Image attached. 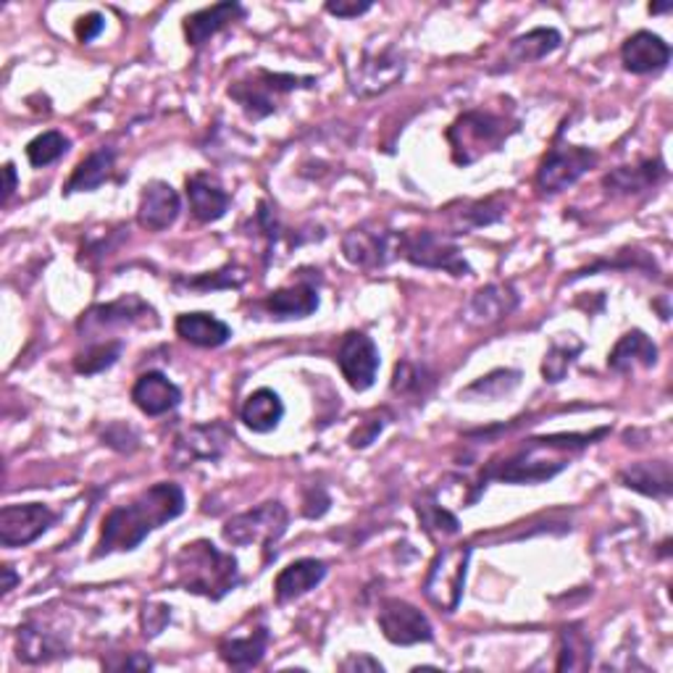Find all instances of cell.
Wrapping results in <instances>:
<instances>
[{
    "mask_svg": "<svg viewBox=\"0 0 673 673\" xmlns=\"http://www.w3.org/2000/svg\"><path fill=\"white\" fill-rule=\"evenodd\" d=\"M114 161H116V153L111 148H100L95 150V153H90L85 158V161L79 163L77 169H74L72 180H68L66 184V192H90V190H98L103 182L111 177V169H114Z\"/></svg>",
    "mask_w": 673,
    "mask_h": 673,
    "instance_id": "d6a6232c",
    "label": "cell"
},
{
    "mask_svg": "<svg viewBox=\"0 0 673 673\" xmlns=\"http://www.w3.org/2000/svg\"><path fill=\"white\" fill-rule=\"evenodd\" d=\"M124 342H98V345H90L85 353H79L74 359V368L79 374H100V371L111 368L116 359L121 355Z\"/></svg>",
    "mask_w": 673,
    "mask_h": 673,
    "instance_id": "f35d334b",
    "label": "cell"
},
{
    "mask_svg": "<svg viewBox=\"0 0 673 673\" xmlns=\"http://www.w3.org/2000/svg\"><path fill=\"white\" fill-rule=\"evenodd\" d=\"M336 366L355 393H366L368 387H374L376 371L382 366L380 348L368 334L348 332L336 350Z\"/></svg>",
    "mask_w": 673,
    "mask_h": 673,
    "instance_id": "7c38bea8",
    "label": "cell"
},
{
    "mask_svg": "<svg viewBox=\"0 0 673 673\" xmlns=\"http://www.w3.org/2000/svg\"><path fill=\"white\" fill-rule=\"evenodd\" d=\"M232 439H235V435L224 421L195 424V427L184 429L182 437H177V450L184 452V458L190 460H218Z\"/></svg>",
    "mask_w": 673,
    "mask_h": 673,
    "instance_id": "d6986e66",
    "label": "cell"
},
{
    "mask_svg": "<svg viewBox=\"0 0 673 673\" xmlns=\"http://www.w3.org/2000/svg\"><path fill=\"white\" fill-rule=\"evenodd\" d=\"M658 361V348L642 329H631L616 342V348L610 350L608 366L618 371V374H627L634 366H655Z\"/></svg>",
    "mask_w": 673,
    "mask_h": 673,
    "instance_id": "cb8c5ba5",
    "label": "cell"
},
{
    "mask_svg": "<svg viewBox=\"0 0 673 673\" xmlns=\"http://www.w3.org/2000/svg\"><path fill=\"white\" fill-rule=\"evenodd\" d=\"M469 560L471 547H442L431 560L427 579H424V597L431 606L442 610V613H452L460 606L463 597L466 576H469Z\"/></svg>",
    "mask_w": 673,
    "mask_h": 673,
    "instance_id": "5b68a950",
    "label": "cell"
},
{
    "mask_svg": "<svg viewBox=\"0 0 673 673\" xmlns=\"http://www.w3.org/2000/svg\"><path fill=\"white\" fill-rule=\"evenodd\" d=\"M17 655L22 663L38 665V663H51L56 658L66 655V642L61 640L56 631H47L43 623H24L19 627L17 637Z\"/></svg>",
    "mask_w": 673,
    "mask_h": 673,
    "instance_id": "ffe728a7",
    "label": "cell"
},
{
    "mask_svg": "<svg viewBox=\"0 0 673 673\" xmlns=\"http://www.w3.org/2000/svg\"><path fill=\"white\" fill-rule=\"evenodd\" d=\"M405 64L400 58V53L387 47L382 53H363L361 64L350 74V82H353V93L355 95H376L387 87H393L397 79L403 77Z\"/></svg>",
    "mask_w": 673,
    "mask_h": 673,
    "instance_id": "9a60e30c",
    "label": "cell"
},
{
    "mask_svg": "<svg viewBox=\"0 0 673 673\" xmlns=\"http://www.w3.org/2000/svg\"><path fill=\"white\" fill-rule=\"evenodd\" d=\"M169 621H171L169 606H146V610H142V634H146L148 640H153V637H158L163 629H167Z\"/></svg>",
    "mask_w": 673,
    "mask_h": 673,
    "instance_id": "7bdbcfd3",
    "label": "cell"
},
{
    "mask_svg": "<svg viewBox=\"0 0 673 673\" xmlns=\"http://www.w3.org/2000/svg\"><path fill=\"white\" fill-rule=\"evenodd\" d=\"M245 17V9L239 3H216L209 6V9L190 13L184 19V34H188V43L192 47H201L203 43H209L216 32H222L224 26H229L232 22Z\"/></svg>",
    "mask_w": 673,
    "mask_h": 673,
    "instance_id": "7402d4cb",
    "label": "cell"
},
{
    "mask_svg": "<svg viewBox=\"0 0 673 673\" xmlns=\"http://www.w3.org/2000/svg\"><path fill=\"white\" fill-rule=\"evenodd\" d=\"M384 424L387 421H382L380 414H376L374 418H366V421L361 424V429H355L353 435H350V445H353V448H366V445H371L376 437H380Z\"/></svg>",
    "mask_w": 673,
    "mask_h": 673,
    "instance_id": "ee69618b",
    "label": "cell"
},
{
    "mask_svg": "<svg viewBox=\"0 0 673 673\" xmlns=\"http://www.w3.org/2000/svg\"><path fill=\"white\" fill-rule=\"evenodd\" d=\"M184 492L174 482H158L142 490L135 500L114 508L103 521L95 558L111 553H129L148 537L150 532L161 528L169 521L182 516Z\"/></svg>",
    "mask_w": 673,
    "mask_h": 673,
    "instance_id": "6da1fadb",
    "label": "cell"
},
{
    "mask_svg": "<svg viewBox=\"0 0 673 673\" xmlns=\"http://www.w3.org/2000/svg\"><path fill=\"white\" fill-rule=\"evenodd\" d=\"M266 648H269V629L258 627L245 637H226L218 642V658L232 669H253L264 661Z\"/></svg>",
    "mask_w": 673,
    "mask_h": 673,
    "instance_id": "4316f807",
    "label": "cell"
},
{
    "mask_svg": "<svg viewBox=\"0 0 673 673\" xmlns=\"http://www.w3.org/2000/svg\"><path fill=\"white\" fill-rule=\"evenodd\" d=\"M421 376H424V368L414 366V363H397L393 389H395V393H403V395L418 393V389H421V384H424Z\"/></svg>",
    "mask_w": 673,
    "mask_h": 673,
    "instance_id": "b9f144b4",
    "label": "cell"
},
{
    "mask_svg": "<svg viewBox=\"0 0 673 673\" xmlns=\"http://www.w3.org/2000/svg\"><path fill=\"white\" fill-rule=\"evenodd\" d=\"M665 177V169L661 161H644L640 167H621L602 180L608 192H616V195H637V192L652 190L658 182Z\"/></svg>",
    "mask_w": 673,
    "mask_h": 673,
    "instance_id": "f546056e",
    "label": "cell"
},
{
    "mask_svg": "<svg viewBox=\"0 0 673 673\" xmlns=\"http://www.w3.org/2000/svg\"><path fill=\"white\" fill-rule=\"evenodd\" d=\"M342 671H382V663L368 655H353L342 663Z\"/></svg>",
    "mask_w": 673,
    "mask_h": 673,
    "instance_id": "7dc6e473",
    "label": "cell"
},
{
    "mask_svg": "<svg viewBox=\"0 0 673 673\" xmlns=\"http://www.w3.org/2000/svg\"><path fill=\"white\" fill-rule=\"evenodd\" d=\"M68 150V140L56 129H51V132L38 135L34 140L26 146V158H30V163L34 169H45L51 167V163H56L61 156H66Z\"/></svg>",
    "mask_w": 673,
    "mask_h": 673,
    "instance_id": "74e56055",
    "label": "cell"
},
{
    "mask_svg": "<svg viewBox=\"0 0 673 673\" xmlns=\"http://www.w3.org/2000/svg\"><path fill=\"white\" fill-rule=\"evenodd\" d=\"M132 400L146 416H163L182 400V389L169 382L161 371H148L132 387Z\"/></svg>",
    "mask_w": 673,
    "mask_h": 673,
    "instance_id": "ac0fdd59",
    "label": "cell"
},
{
    "mask_svg": "<svg viewBox=\"0 0 673 673\" xmlns=\"http://www.w3.org/2000/svg\"><path fill=\"white\" fill-rule=\"evenodd\" d=\"M560 45V32L553 30V26H537V30L521 34L508 47V68L513 66H524L532 64V61H540L545 56H551L555 47Z\"/></svg>",
    "mask_w": 673,
    "mask_h": 673,
    "instance_id": "4dcf8cb0",
    "label": "cell"
},
{
    "mask_svg": "<svg viewBox=\"0 0 673 673\" xmlns=\"http://www.w3.org/2000/svg\"><path fill=\"white\" fill-rule=\"evenodd\" d=\"M503 216V205H498V197H490V201H479L471 203L469 211H463L466 226H484L498 222Z\"/></svg>",
    "mask_w": 673,
    "mask_h": 673,
    "instance_id": "60d3db41",
    "label": "cell"
},
{
    "mask_svg": "<svg viewBox=\"0 0 673 673\" xmlns=\"http://www.w3.org/2000/svg\"><path fill=\"white\" fill-rule=\"evenodd\" d=\"M58 521V513L43 503L6 505L0 511V545L24 547L34 542Z\"/></svg>",
    "mask_w": 673,
    "mask_h": 673,
    "instance_id": "4fadbf2b",
    "label": "cell"
},
{
    "mask_svg": "<svg viewBox=\"0 0 673 673\" xmlns=\"http://www.w3.org/2000/svg\"><path fill=\"white\" fill-rule=\"evenodd\" d=\"M114 327H158V316L137 295H124L108 306H95L79 319L77 329L85 334H98Z\"/></svg>",
    "mask_w": 673,
    "mask_h": 673,
    "instance_id": "5bb4252c",
    "label": "cell"
},
{
    "mask_svg": "<svg viewBox=\"0 0 673 673\" xmlns=\"http://www.w3.org/2000/svg\"><path fill=\"white\" fill-rule=\"evenodd\" d=\"M3 174H6V190H3V203H9V201H11V195H13V190H17V169H13V163H6Z\"/></svg>",
    "mask_w": 673,
    "mask_h": 673,
    "instance_id": "c3c4849f",
    "label": "cell"
},
{
    "mask_svg": "<svg viewBox=\"0 0 673 673\" xmlns=\"http://www.w3.org/2000/svg\"><path fill=\"white\" fill-rule=\"evenodd\" d=\"M519 127H508L505 116L492 111H466L460 114L452 127L445 132L452 150V161L458 167H471L484 153H492L508 140V135Z\"/></svg>",
    "mask_w": 673,
    "mask_h": 673,
    "instance_id": "277c9868",
    "label": "cell"
},
{
    "mask_svg": "<svg viewBox=\"0 0 673 673\" xmlns=\"http://www.w3.org/2000/svg\"><path fill=\"white\" fill-rule=\"evenodd\" d=\"M287 508L279 503V500H269V503L253 508V511L239 513V516H232L224 524V540L232 542L237 547L247 545H264L266 558H269L274 545L285 537L287 532Z\"/></svg>",
    "mask_w": 673,
    "mask_h": 673,
    "instance_id": "52a82bcc",
    "label": "cell"
},
{
    "mask_svg": "<svg viewBox=\"0 0 673 673\" xmlns=\"http://www.w3.org/2000/svg\"><path fill=\"white\" fill-rule=\"evenodd\" d=\"M608 429H595L589 435H551L526 439L524 448L505 458L503 463H490L482 473V484L490 479L505 484H542L566 469L574 452L592 445Z\"/></svg>",
    "mask_w": 673,
    "mask_h": 673,
    "instance_id": "7a4b0ae2",
    "label": "cell"
},
{
    "mask_svg": "<svg viewBox=\"0 0 673 673\" xmlns=\"http://www.w3.org/2000/svg\"><path fill=\"white\" fill-rule=\"evenodd\" d=\"M371 9L368 0H363V3H348V0H329L327 3V11L332 13V17H340V19H355L361 17V13H366Z\"/></svg>",
    "mask_w": 673,
    "mask_h": 673,
    "instance_id": "bcb514c9",
    "label": "cell"
},
{
    "mask_svg": "<svg viewBox=\"0 0 673 673\" xmlns=\"http://www.w3.org/2000/svg\"><path fill=\"white\" fill-rule=\"evenodd\" d=\"M313 77H295V74H274L258 68L250 79H239L229 87V98L239 103L247 119L258 121L277 111V98L298 87H313Z\"/></svg>",
    "mask_w": 673,
    "mask_h": 673,
    "instance_id": "8992f818",
    "label": "cell"
},
{
    "mask_svg": "<svg viewBox=\"0 0 673 673\" xmlns=\"http://www.w3.org/2000/svg\"><path fill=\"white\" fill-rule=\"evenodd\" d=\"M623 68L631 74H655L663 72L671 61V47L663 38L652 32H637L621 47Z\"/></svg>",
    "mask_w": 673,
    "mask_h": 673,
    "instance_id": "e0dca14e",
    "label": "cell"
},
{
    "mask_svg": "<svg viewBox=\"0 0 673 673\" xmlns=\"http://www.w3.org/2000/svg\"><path fill=\"white\" fill-rule=\"evenodd\" d=\"M180 211V192L171 188L169 182L156 180L142 188L140 209H137V224L148 232H163L177 222Z\"/></svg>",
    "mask_w": 673,
    "mask_h": 673,
    "instance_id": "2e32d148",
    "label": "cell"
},
{
    "mask_svg": "<svg viewBox=\"0 0 673 673\" xmlns=\"http://www.w3.org/2000/svg\"><path fill=\"white\" fill-rule=\"evenodd\" d=\"M342 253H345L348 264L359 266L363 271L384 269L400 256V232L361 224L342 237Z\"/></svg>",
    "mask_w": 673,
    "mask_h": 673,
    "instance_id": "9c48e42d",
    "label": "cell"
},
{
    "mask_svg": "<svg viewBox=\"0 0 673 673\" xmlns=\"http://www.w3.org/2000/svg\"><path fill=\"white\" fill-rule=\"evenodd\" d=\"M266 308L279 321L306 319V316L319 311V292H316V287L306 285V281H298V285L281 287V290L271 292L266 298Z\"/></svg>",
    "mask_w": 673,
    "mask_h": 673,
    "instance_id": "d4e9b609",
    "label": "cell"
},
{
    "mask_svg": "<svg viewBox=\"0 0 673 673\" xmlns=\"http://www.w3.org/2000/svg\"><path fill=\"white\" fill-rule=\"evenodd\" d=\"M239 416H243L247 429L266 435V431H274L279 427L281 416H285V403H281V397L274 393V389L260 387L247 397Z\"/></svg>",
    "mask_w": 673,
    "mask_h": 673,
    "instance_id": "83f0119b",
    "label": "cell"
},
{
    "mask_svg": "<svg viewBox=\"0 0 673 673\" xmlns=\"http://www.w3.org/2000/svg\"><path fill=\"white\" fill-rule=\"evenodd\" d=\"M560 655L555 669L558 671H584L592 663V642L587 640L581 627H566L560 631Z\"/></svg>",
    "mask_w": 673,
    "mask_h": 673,
    "instance_id": "836d02e7",
    "label": "cell"
},
{
    "mask_svg": "<svg viewBox=\"0 0 673 673\" xmlns=\"http://www.w3.org/2000/svg\"><path fill=\"white\" fill-rule=\"evenodd\" d=\"M327 576V566L316 558H300L290 563L287 568H281V574L274 581V592H277L279 602L298 600L319 587Z\"/></svg>",
    "mask_w": 673,
    "mask_h": 673,
    "instance_id": "44dd1931",
    "label": "cell"
},
{
    "mask_svg": "<svg viewBox=\"0 0 673 673\" xmlns=\"http://www.w3.org/2000/svg\"><path fill=\"white\" fill-rule=\"evenodd\" d=\"M376 621H380L384 640L400 644V648H410V644L435 640V631H431L429 618L418 608L410 606V602L397 600V597L382 600Z\"/></svg>",
    "mask_w": 673,
    "mask_h": 673,
    "instance_id": "8fae6325",
    "label": "cell"
},
{
    "mask_svg": "<svg viewBox=\"0 0 673 673\" xmlns=\"http://www.w3.org/2000/svg\"><path fill=\"white\" fill-rule=\"evenodd\" d=\"M597 163V153L581 146H555L542 158L537 169V188L545 195H558L576 184Z\"/></svg>",
    "mask_w": 673,
    "mask_h": 673,
    "instance_id": "30bf717a",
    "label": "cell"
},
{
    "mask_svg": "<svg viewBox=\"0 0 673 673\" xmlns=\"http://www.w3.org/2000/svg\"><path fill=\"white\" fill-rule=\"evenodd\" d=\"M673 6L671 3H663V6H650V11L652 13H663V11H671Z\"/></svg>",
    "mask_w": 673,
    "mask_h": 673,
    "instance_id": "f907efd6",
    "label": "cell"
},
{
    "mask_svg": "<svg viewBox=\"0 0 673 673\" xmlns=\"http://www.w3.org/2000/svg\"><path fill=\"white\" fill-rule=\"evenodd\" d=\"M519 306V295L508 285H490L473 295L469 306V319L473 324H492L508 316Z\"/></svg>",
    "mask_w": 673,
    "mask_h": 673,
    "instance_id": "1f68e13d",
    "label": "cell"
},
{
    "mask_svg": "<svg viewBox=\"0 0 673 673\" xmlns=\"http://www.w3.org/2000/svg\"><path fill=\"white\" fill-rule=\"evenodd\" d=\"M177 334L195 348H222L229 342L232 329L214 313H182L177 319Z\"/></svg>",
    "mask_w": 673,
    "mask_h": 673,
    "instance_id": "484cf974",
    "label": "cell"
},
{
    "mask_svg": "<svg viewBox=\"0 0 673 673\" xmlns=\"http://www.w3.org/2000/svg\"><path fill=\"white\" fill-rule=\"evenodd\" d=\"M106 30V19L100 17V13H87V17H82L77 26H74V32H77V40L79 43H93L98 34Z\"/></svg>",
    "mask_w": 673,
    "mask_h": 673,
    "instance_id": "f6af8a7d",
    "label": "cell"
},
{
    "mask_svg": "<svg viewBox=\"0 0 673 673\" xmlns=\"http://www.w3.org/2000/svg\"><path fill=\"white\" fill-rule=\"evenodd\" d=\"M247 281V271L239 266H226L222 271L205 274V277H180L174 281L177 287H188V290H237Z\"/></svg>",
    "mask_w": 673,
    "mask_h": 673,
    "instance_id": "d590c367",
    "label": "cell"
},
{
    "mask_svg": "<svg viewBox=\"0 0 673 673\" xmlns=\"http://www.w3.org/2000/svg\"><path fill=\"white\" fill-rule=\"evenodd\" d=\"M3 579H6V581H3V595H9L11 589L19 584V576L13 574V568H11V566H3Z\"/></svg>",
    "mask_w": 673,
    "mask_h": 673,
    "instance_id": "681fc988",
    "label": "cell"
},
{
    "mask_svg": "<svg viewBox=\"0 0 673 673\" xmlns=\"http://www.w3.org/2000/svg\"><path fill=\"white\" fill-rule=\"evenodd\" d=\"M418 519H421L424 532L431 534V537H452V534H458V519L452 516V513L445 511L442 505L437 503L435 498H424L418 500L416 505Z\"/></svg>",
    "mask_w": 673,
    "mask_h": 673,
    "instance_id": "8d00e7d4",
    "label": "cell"
},
{
    "mask_svg": "<svg viewBox=\"0 0 673 673\" xmlns=\"http://www.w3.org/2000/svg\"><path fill=\"white\" fill-rule=\"evenodd\" d=\"M400 256L424 269L448 271L452 277H469L471 266L460 256V247L450 237L431 229L400 232Z\"/></svg>",
    "mask_w": 673,
    "mask_h": 673,
    "instance_id": "ba28073f",
    "label": "cell"
},
{
    "mask_svg": "<svg viewBox=\"0 0 673 673\" xmlns=\"http://www.w3.org/2000/svg\"><path fill=\"white\" fill-rule=\"evenodd\" d=\"M584 350V342L576 340L574 334H558L553 340L551 350H547L545 361H542V374H545V382H560L563 376L568 374L571 363L576 355Z\"/></svg>",
    "mask_w": 673,
    "mask_h": 673,
    "instance_id": "e575fe53",
    "label": "cell"
},
{
    "mask_svg": "<svg viewBox=\"0 0 673 673\" xmlns=\"http://www.w3.org/2000/svg\"><path fill=\"white\" fill-rule=\"evenodd\" d=\"M188 197H190L192 216L203 224L218 222V218H224L226 211H229V195H226V192L222 190V184L211 180L209 174L190 177Z\"/></svg>",
    "mask_w": 673,
    "mask_h": 673,
    "instance_id": "603a6c76",
    "label": "cell"
},
{
    "mask_svg": "<svg viewBox=\"0 0 673 673\" xmlns=\"http://www.w3.org/2000/svg\"><path fill=\"white\" fill-rule=\"evenodd\" d=\"M174 584L184 592L222 600L239 584V563L235 555L222 553L211 540H195L184 545L171 560Z\"/></svg>",
    "mask_w": 673,
    "mask_h": 673,
    "instance_id": "3957f363",
    "label": "cell"
},
{
    "mask_svg": "<svg viewBox=\"0 0 673 673\" xmlns=\"http://www.w3.org/2000/svg\"><path fill=\"white\" fill-rule=\"evenodd\" d=\"M521 380L519 371H494L490 376H482L479 382H473L469 389H466L460 397H479V400H498L511 393Z\"/></svg>",
    "mask_w": 673,
    "mask_h": 673,
    "instance_id": "ab89813d",
    "label": "cell"
},
{
    "mask_svg": "<svg viewBox=\"0 0 673 673\" xmlns=\"http://www.w3.org/2000/svg\"><path fill=\"white\" fill-rule=\"evenodd\" d=\"M618 482L629 490L648 494V498H665V494H671V466L665 460L634 463L618 473Z\"/></svg>",
    "mask_w": 673,
    "mask_h": 673,
    "instance_id": "f1b7e54d",
    "label": "cell"
}]
</instances>
